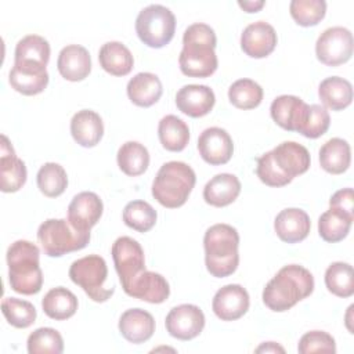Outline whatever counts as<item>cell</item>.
Returning a JSON list of instances; mask_svg holds the SVG:
<instances>
[{
  "instance_id": "6da1fadb",
  "label": "cell",
  "mask_w": 354,
  "mask_h": 354,
  "mask_svg": "<svg viewBox=\"0 0 354 354\" xmlns=\"http://www.w3.org/2000/svg\"><path fill=\"white\" fill-rule=\"evenodd\" d=\"M310 152L295 141H283L257 159L256 174L268 187H283L310 167Z\"/></svg>"
},
{
  "instance_id": "7a4b0ae2",
  "label": "cell",
  "mask_w": 354,
  "mask_h": 354,
  "mask_svg": "<svg viewBox=\"0 0 354 354\" xmlns=\"http://www.w3.org/2000/svg\"><path fill=\"white\" fill-rule=\"evenodd\" d=\"M217 44L214 30L202 22L189 25L183 36V50L178 57L180 71L189 77H209L217 69L214 53Z\"/></svg>"
},
{
  "instance_id": "3957f363",
  "label": "cell",
  "mask_w": 354,
  "mask_h": 354,
  "mask_svg": "<svg viewBox=\"0 0 354 354\" xmlns=\"http://www.w3.org/2000/svg\"><path fill=\"white\" fill-rule=\"evenodd\" d=\"M314 290L313 274L299 264L282 267L263 290L264 304L277 313L288 311Z\"/></svg>"
},
{
  "instance_id": "277c9868",
  "label": "cell",
  "mask_w": 354,
  "mask_h": 354,
  "mask_svg": "<svg viewBox=\"0 0 354 354\" xmlns=\"http://www.w3.org/2000/svg\"><path fill=\"white\" fill-rule=\"evenodd\" d=\"M39 248L25 239L15 241L7 249L8 282L14 292L21 295H36L43 286Z\"/></svg>"
},
{
  "instance_id": "5b68a950",
  "label": "cell",
  "mask_w": 354,
  "mask_h": 354,
  "mask_svg": "<svg viewBox=\"0 0 354 354\" xmlns=\"http://www.w3.org/2000/svg\"><path fill=\"white\" fill-rule=\"evenodd\" d=\"M239 234L228 224L209 227L203 236L205 264L216 278H224L235 272L239 264Z\"/></svg>"
},
{
  "instance_id": "8992f818",
  "label": "cell",
  "mask_w": 354,
  "mask_h": 354,
  "mask_svg": "<svg viewBox=\"0 0 354 354\" xmlns=\"http://www.w3.org/2000/svg\"><path fill=\"white\" fill-rule=\"evenodd\" d=\"M196 176L191 166L184 162L171 160L160 166L152 183V196L165 207L176 209L183 206L192 188Z\"/></svg>"
},
{
  "instance_id": "52a82bcc",
  "label": "cell",
  "mask_w": 354,
  "mask_h": 354,
  "mask_svg": "<svg viewBox=\"0 0 354 354\" xmlns=\"http://www.w3.org/2000/svg\"><path fill=\"white\" fill-rule=\"evenodd\" d=\"M37 241L44 254L61 257L66 253L80 250L90 242V232L76 230L68 218H48L37 230Z\"/></svg>"
},
{
  "instance_id": "ba28073f",
  "label": "cell",
  "mask_w": 354,
  "mask_h": 354,
  "mask_svg": "<svg viewBox=\"0 0 354 354\" xmlns=\"http://www.w3.org/2000/svg\"><path fill=\"white\" fill-rule=\"evenodd\" d=\"M138 39L148 47L160 48L169 44L176 32V17L165 6L149 4L136 18Z\"/></svg>"
},
{
  "instance_id": "9c48e42d",
  "label": "cell",
  "mask_w": 354,
  "mask_h": 354,
  "mask_svg": "<svg viewBox=\"0 0 354 354\" xmlns=\"http://www.w3.org/2000/svg\"><path fill=\"white\" fill-rule=\"evenodd\" d=\"M69 278L97 303L106 301L115 292L113 288H105L108 267L105 260L98 254H88L75 260L69 268Z\"/></svg>"
},
{
  "instance_id": "30bf717a",
  "label": "cell",
  "mask_w": 354,
  "mask_h": 354,
  "mask_svg": "<svg viewBox=\"0 0 354 354\" xmlns=\"http://www.w3.org/2000/svg\"><path fill=\"white\" fill-rule=\"evenodd\" d=\"M353 46V35L347 28L332 26L317 39L315 54L324 65L339 66L351 58Z\"/></svg>"
},
{
  "instance_id": "8fae6325",
  "label": "cell",
  "mask_w": 354,
  "mask_h": 354,
  "mask_svg": "<svg viewBox=\"0 0 354 354\" xmlns=\"http://www.w3.org/2000/svg\"><path fill=\"white\" fill-rule=\"evenodd\" d=\"M111 253L122 288L145 270L144 250L141 245L130 236L118 238L112 245Z\"/></svg>"
},
{
  "instance_id": "7c38bea8",
  "label": "cell",
  "mask_w": 354,
  "mask_h": 354,
  "mask_svg": "<svg viewBox=\"0 0 354 354\" xmlns=\"http://www.w3.org/2000/svg\"><path fill=\"white\" fill-rule=\"evenodd\" d=\"M165 325L170 336L178 340H191L203 330L205 314L195 304H180L169 311Z\"/></svg>"
},
{
  "instance_id": "4fadbf2b",
  "label": "cell",
  "mask_w": 354,
  "mask_h": 354,
  "mask_svg": "<svg viewBox=\"0 0 354 354\" xmlns=\"http://www.w3.org/2000/svg\"><path fill=\"white\" fill-rule=\"evenodd\" d=\"M250 306L249 293L238 283L220 288L212 301L213 313L221 321H235L246 314Z\"/></svg>"
},
{
  "instance_id": "5bb4252c",
  "label": "cell",
  "mask_w": 354,
  "mask_h": 354,
  "mask_svg": "<svg viewBox=\"0 0 354 354\" xmlns=\"http://www.w3.org/2000/svg\"><path fill=\"white\" fill-rule=\"evenodd\" d=\"M198 151L201 158L212 165H225L234 152L231 136L221 127H209L198 138Z\"/></svg>"
},
{
  "instance_id": "9a60e30c",
  "label": "cell",
  "mask_w": 354,
  "mask_h": 354,
  "mask_svg": "<svg viewBox=\"0 0 354 354\" xmlns=\"http://www.w3.org/2000/svg\"><path fill=\"white\" fill-rule=\"evenodd\" d=\"M104 205L95 192L84 191L73 196L68 206V221L79 231L90 232L100 221Z\"/></svg>"
},
{
  "instance_id": "2e32d148",
  "label": "cell",
  "mask_w": 354,
  "mask_h": 354,
  "mask_svg": "<svg viewBox=\"0 0 354 354\" xmlns=\"http://www.w3.org/2000/svg\"><path fill=\"white\" fill-rule=\"evenodd\" d=\"M26 166L15 155L10 140L3 134L0 144V189L3 192H17L26 183Z\"/></svg>"
},
{
  "instance_id": "e0dca14e",
  "label": "cell",
  "mask_w": 354,
  "mask_h": 354,
  "mask_svg": "<svg viewBox=\"0 0 354 354\" xmlns=\"http://www.w3.org/2000/svg\"><path fill=\"white\" fill-rule=\"evenodd\" d=\"M123 290L131 297L152 304L163 303L170 295V288L166 278L158 272L147 270L140 272L126 286H123Z\"/></svg>"
},
{
  "instance_id": "ac0fdd59",
  "label": "cell",
  "mask_w": 354,
  "mask_h": 354,
  "mask_svg": "<svg viewBox=\"0 0 354 354\" xmlns=\"http://www.w3.org/2000/svg\"><path fill=\"white\" fill-rule=\"evenodd\" d=\"M278 37L272 25L257 21L248 25L241 35V48L252 58H264L270 55L275 46Z\"/></svg>"
},
{
  "instance_id": "d6986e66",
  "label": "cell",
  "mask_w": 354,
  "mask_h": 354,
  "mask_svg": "<svg viewBox=\"0 0 354 354\" xmlns=\"http://www.w3.org/2000/svg\"><path fill=\"white\" fill-rule=\"evenodd\" d=\"M216 102L213 90L206 84H187L176 94L177 108L191 118H202L207 115Z\"/></svg>"
},
{
  "instance_id": "ffe728a7",
  "label": "cell",
  "mask_w": 354,
  "mask_h": 354,
  "mask_svg": "<svg viewBox=\"0 0 354 354\" xmlns=\"http://www.w3.org/2000/svg\"><path fill=\"white\" fill-rule=\"evenodd\" d=\"M307 111H308V104H306L301 98L296 95H288V94L277 97L270 106L271 118L279 127L288 131H297V133L301 124L304 123Z\"/></svg>"
},
{
  "instance_id": "44dd1931",
  "label": "cell",
  "mask_w": 354,
  "mask_h": 354,
  "mask_svg": "<svg viewBox=\"0 0 354 354\" xmlns=\"http://www.w3.org/2000/svg\"><path fill=\"white\" fill-rule=\"evenodd\" d=\"M274 228L281 241L286 243H297L307 238L311 228V221L304 210L289 207L277 214Z\"/></svg>"
},
{
  "instance_id": "7402d4cb",
  "label": "cell",
  "mask_w": 354,
  "mask_h": 354,
  "mask_svg": "<svg viewBox=\"0 0 354 354\" xmlns=\"http://www.w3.org/2000/svg\"><path fill=\"white\" fill-rule=\"evenodd\" d=\"M59 75L69 82H80L86 79L91 71V58L86 47L69 44L64 47L57 59Z\"/></svg>"
},
{
  "instance_id": "603a6c76",
  "label": "cell",
  "mask_w": 354,
  "mask_h": 354,
  "mask_svg": "<svg viewBox=\"0 0 354 354\" xmlns=\"http://www.w3.org/2000/svg\"><path fill=\"white\" fill-rule=\"evenodd\" d=\"M119 332L130 343H144L155 332V319L142 308L126 310L119 318Z\"/></svg>"
},
{
  "instance_id": "cb8c5ba5",
  "label": "cell",
  "mask_w": 354,
  "mask_h": 354,
  "mask_svg": "<svg viewBox=\"0 0 354 354\" xmlns=\"http://www.w3.org/2000/svg\"><path fill=\"white\" fill-rule=\"evenodd\" d=\"M8 82L11 87L24 95H36L44 91L48 84V73L46 68L17 64L10 71Z\"/></svg>"
},
{
  "instance_id": "d4e9b609",
  "label": "cell",
  "mask_w": 354,
  "mask_h": 354,
  "mask_svg": "<svg viewBox=\"0 0 354 354\" xmlns=\"http://www.w3.org/2000/svg\"><path fill=\"white\" fill-rule=\"evenodd\" d=\"M71 134L73 140L84 147H95L104 136V123L101 116L91 109H82L72 116Z\"/></svg>"
},
{
  "instance_id": "484cf974",
  "label": "cell",
  "mask_w": 354,
  "mask_h": 354,
  "mask_svg": "<svg viewBox=\"0 0 354 354\" xmlns=\"http://www.w3.org/2000/svg\"><path fill=\"white\" fill-rule=\"evenodd\" d=\"M241 192V181L231 173L216 174L203 188V199L214 207L231 205Z\"/></svg>"
},
{
  "instance_id": "4316f807",
  "label": "cell",
  "mask_w": 354,
  "mask_h": 354,
  "mask_svg": "<svg viewBox=\"0 0 354 354\" xmlns=\"http://www.w3.org/2000/svg\"><path fill=\"white\" fill-rule=\"evenodd\" d=\"M163 87L160 79L151 72H140L127 83V95L137 106L148 108L159 101Z\"/></svg>"
},
{
  "instance_id": "83f0119b",
  "label": "cell",
  "mask_w": 354,
  "mask_h": 354,
  "mask_svg": "<svg viewBox=\"0 0 354 354\" xmlns=\"http://www.w3.org/2000/svg\"><path fill=\"white\" fill-rule=\"evenodd\" d=\"M101 68L113 76H126L131 72L134 59L130 50L120 41L102 44L98 53Z\"/></svg>"
},
{
  "instance_id": "f1b7e54d",
  "label": "cell",
  "mask_w": 354,
  "mask_h": 354,
  "mask_svg": "<svg viewBox=\"0 0 354 354\" xmlns=\"http://www.w3.org/2000/svg\"><path fill=\"white\" fill-rule=\"evenodd\" d=\"M318 95L326 108L332 111H343L353 101V87L348 80L339 76H330L319 83Z\"/></svg>"
},
{
  "instance_id": "f546056e",
  "label": "cell",
  "mask_w": 354,
  "mask_h": 354,
  "mask_svg": "<svg viewBox=\"0 0 354 354\" xmlns=\"http://www.w3.org/2000/svg\"><path fill=\"white\" fill-rule=\"evenodd\" d=\"M351 162V149L346 140L335 137L328 140L319 149V165L330 174L344 173Z\"/></svg>"
},
{
  "instance_id": "4dcf8cb0",
  "label": "cell",
  "mask_w": 354,
  "mask_h": 354,
  "mask_svg": "<svg viewBox=\"0 0 354 354\" xmlns=\"http://www.w3.org/2000/svg\"><path fill=\"white\" fill-rule=\"evenodd\" d=\"M43 311L55 321H64L75 315L77 310V297L66 288L57 286L50 289L41 300Z\"/></svg>"
},
{
  "instance_id": "1f68e13d",
  "label": "cell",
  "mask_w": 354,
  "mask_h": 354,
  "mask_svg": "<svg viewBox=\"0 0 354 354\" xmlns=\"http://www.w3.org/2000/svg\"><path fill=\"white\" fill-rule=\"evenodd\" d=\"M50 59V44L39 35H28L22 37L14 53V62L28 64L46 68Z\"/></svg>"
},
{
  "instance_id": "d6a6232c",
  "label": "cell",
  "mask_w": 354,
  "mask_h": 354,
  "mask_svg": "<svg viewBox=\"0 0 354 354\" xmlns=\"http://www.w3.org/2000/svg\"><path fill=\"white\" fill-rule=\"evenodd\" d=\"M353 221H354V216L340 209L329 207V210L322 213L318 220L319 236L325 242H330V243L343 241L350 232Z\"/></svg>"
},
{
  "instance_id": "836d02e7",
  "label": "cell",
  "mask_w": 354,
  "mask_h": 354,
  "mask_svg": "<svg viewBox=\"0 0 354 354\" xmlns=\"http://www.w3.org/2000/svg\"><path fill=\"white\" fill-rule=\"evenodd\" d=\"M158 136L165 149L180 152L189 141V129L188 124L176 115H166L159 122Z\"/></svg>"
},
{
  "instance_id": "e575fe53",
  "label": "cell",
  "mask_w": 354,
  "mask_h": 354,
  "mask_svg": "<svg viewBox=\"0 0 354 354\" xmlns=\"http://www.w3.org/2000/svg\"><path fill=\"white\" fill-rule=\"evenodd\" d=\"M116 158L119 169L130 177L142 174L149 166V152L137 141H127L122 144Z\"/></svg>"
},
{
  "instance_id": "d590c367",
  "label": "cell",
  "mask_w": 354,
  "mask_h": 354,
  "mask_svg": "<svg viewBox=\"0 0 354 354\" xmlns=\"http://www.w3.org/2000/svg\"><path fill=\"white\" fill-rule=\"evenodd\" d=\"M40 192L47 198H57L64 194L68 187V176L65 169L54 162L44 163L36 176Z\"/></svg>"
},
{
  "instance_id": "8d00e7d4",
  "label": "cell",
  "mask_w": 354,
  "mask_h": 354,
  "mask_svg": "<svg viewBox=\"0 0 354 354\" xmlns=\"http://www.w3.org/2000/svg\"><path fill=\"white\" fill-rule=\"evenodd\" d=\"M325 285L337 297H350L354 293V272L348 263H332L325 271Z\"/></svg>"
},
{
  "instance_id": "74e56055",
  "label": "cell",
  "mask_w": 354,
  "mask_h": 354,
  "mask_svg": "<svg viewBox=\"0 0 354 354\" xmlns=\"http://www.w3.org/2000/svg\"><path fill=\"white\" fill-rule=\"evenodd\" d=\"M230 102L239 109H253L263 100V88L252 79H239L228 88Z\"/></svg>"
},
{
  "instance_id": "f35d334b",
  "label": "cell",
  "mask_w": 354,
  "mask_h": 354,
  "mask_svg": "<svg viewBox=\"0 0 354 354\" xmlns=\"http://www.w3.org/2000/svg\"><path fill=\"white\" fill-rule=\"evenodd\" d=\"M1 313L14 328L25 329L36 321V308L30 301L17 297H6L1 301Z\"/></svg>"
},
{
  "instance_id": "ab89813d",
  "label": "cell",
  "mask_w": 354,
  "mask_h": 354,
  "mask_svg": "<svg viewBox=\"0 0 354 354\" xmlns=\"http://www.w3.org/2000/svg\"><path fill=\"white\" fill-rule=\"evenodd\" d=\"M156 217V210L145 201H131L123 209L124 224L138 232L149 231L155 225Z\"/></svg>"
},
{
  "instance_id": "60d3db41",
  "label": "cell",
  "mask_w": 354,
  "mask_h": 354,
  "mask_svg": "<svg viewBox=\"0 0 354 354\" xmlns=\"http://www.w3.org/2000/svg\"><path fill=\"white\" fill-rule=\"evenodd\" d=\"M29 354H61L64 340L58 330L53 328H39L33 330L26 342Z\"/></svg>"
},
{
  "instance_id": "b9f144b4",
  "label": "cell",
  "mask_w": 354,
  "mask_h": 354,
  "mask_svg": "<svg viewBox=\"0 0 354 354\" xmlns=\"http://www.w3.org/2000/svg\"><path fill=\"white\" fill-rule=\"evenodd\" d=\"M292 18L300 26H314L324 19L326 1L324 0H292L289 6Z\"/></svg>"
},
{
  "instance_id": "7bdbcfd3",
  "label": "cell",
  "mask_w": 354,
  "mask_h": 354,
  "mask_svg": "<svg viewBox=\"0 0 354 354\" xmlns=\"http://www.w3.org/2000/svg\"><path fill=\"white\" fill-rule=\"evenodd\" d=\"M330 124L329 112L317 104L308 105V111L299 133L307 138H318L324 136Z\"/></svg>"
},
{
  "instance_id": "ee69618b",
  "label": "cell",
  "mask_w": 354,
  "mask_h": 354,
  "mask_svg": "<svg viewBox=\"0 0 354 354\" xmlns=\"http://www.w3.org/2000/svg\"><path fill=\"white\" fill-rule=\"evenodd\" d=\"M297 350L300 354L310 353H336L335 339L324 330H311L301 336Z\"/></svg>"
},
{
  "instance_id": "f6af8a7d",
  "label": "cell",
  "mask_w": 354,
  "mask_h": 354,
  "mask_svg": "<svg viewBox=\"0 0 354 354\" xmlns=\"http://www.w3.org/2000/svg\"><path fill=\"white\" fill-rule=\"evenodd\" d=\"M329 207L340 209L354 216V194L353 188H343L336 191L329 199Z\"/></svg>"
},
{
  "instance_id": "bcb514c9",
  "label": "cell",
  "mask_w": 354,
  "mask_h": 354,
  "mask_svg": "<svg viewBox=\"0 0 354 354\" xmlns=\"http://www.w3.org/2000/svg\"><path fill=\"white\" fill-rule=\"evenodd\" d=\"M266 3L263 0L259 1H238V6L245 10L246 12H257L260 8H263Z\"/></svg>"
},
{
  "instance_id": "7dc6e473",
  "label": "cell",
  "mask_w": 354,
  "mask_h": 354,
  "mask_svg": "<svg viewBox=\"0 0 354 354\" xmlns=\"http://www.w3.org/2000/svg\"><path fill=\"white\" fill-rule=\"evenodd\" d=\"M285 353L283 347H281L279 344L274 343V342H267V343H263L260 347L256 348V353Z\"/></svg>"
}]
</instances>
